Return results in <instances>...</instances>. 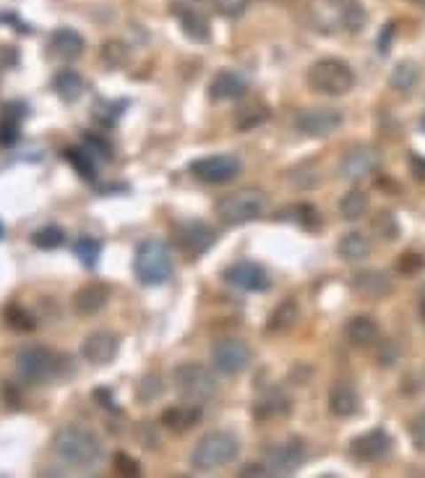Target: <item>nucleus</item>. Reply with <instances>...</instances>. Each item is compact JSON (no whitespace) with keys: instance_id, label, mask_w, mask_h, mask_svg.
<instances>
[{"instance_id":"25","label":"nucleus","mask_w":425,"mask_h":478,"mask_svg":"<svg viewBox=\"0 0 425 478\" xmlns=\"http://www.w3.org/2000/svg\"><path fill=\"white\" fill-rule=\"evenodd\" d=\"M47 47H50V52L58 55V58H79V55L84 52V37H82L76 29L63 27V29H55V32H52Z\"/></svg>"},{"instance_id":"12","label":"nucleus","mask_w":425,"mask_h":478,"mask_svg":"<svg viewBox=\"0 0 425 478\" xmlns=\"http://www.w3.org/2000/svg\"><path fill=\"white\" fill-rule=\"evenodd\" d=\"M391 450H394V439L382 426H376V429H371L366 434L355 436L350 442V452L360 463H383V460H389Z\"/></svg>"},{"instance_id":"6","label":"nucleus","mask_w":425,"mask_h":478,"mask_svg":"<svg viewBox=\"0 0 425 478\" xmlns=\"http://www.w3.org/2000/svg\"><path fill=\"white\" fill-rule=\"evenodd\" d=\"M172 382H175V390L193 402H207L216 394V379L201 363H180L172 371Z\"/></svg>"},{"instance_id":"36","label":"nucleus","mask_w":425,"mask_h":478,"mask_svg":"<svg viewBox=\"0 0 425 478\" xmlns=\"http://www.w3.org/2000/svg\"><path fill=\"white\" fill-rule=\"evenodd\" d=\"M285 218H295L300 222V227H305V230H311V233H316V230L321 227V215H319L316 207H311V204H300L295 210H287V212H279V215H277V219Z\"/></svg>"},{"instance_id":"47","label":"nucleus","mask_w":425,"mask_h":478,"mask_svg":"<svg viewBox=\"0 0 425 478\" xmlns=\"http://www.w3.org/2000/svg\"><path fill=\"white\" fill-rule=\"evenodd\" d=\"M19 141V129L13 121H0V147H13Z\"/></svg>"},{"instance_id":"10","label":"nucleus","mask_w":425,"mask_h":478,"mask_svg":"<svg viewBox=\"0 0 425 478\" xmlns=\"http://www.w3.org/2000/svg\"><path fill=\"white\" fill-rule=\"evenodd\" d=\"M188 171L201 183H227V180L238 178L243 165L235 155H209V157L193 160L188 165Z\"/></svg>"},{"instance_id":"43","label":"nucleus","mask_w":425,"mask_h":478,"mask_svg":"<svg viewBox=\"0 0 425 478\" xmlns=\"http://www.w3.org/2000/svg\"><path fill=\"white\" fill-rule=\"evenodd\" d=\"M212 5L219 16H224V19H238V16L246 11L248 0H212Z\"/></svg>"},{"instance_id":"49","label":"nucleus","mask_w":425,"mask_h":478,"mask_svg":"<svg viewBox=\"0 0 425 478\" xmlns=\"http://www.w3.org/2000/svg\"><path fill=\"white\" fill-rule=\"evenodd\" d=\"M94 400H97V402H102V405H105L107 410H118V405H115L113 394H110V390H105V387L94 390Z\"/></svg>"},{"instance_id":"33","label":"nucleus","mask_w":425,"mask_h":478,"mask_svg":"<svg viewBox=\"0 0 425 478\" xmlns=\"http://www.w3.org/2000/svg\"><path fill=\"white\" fill-rule=\"evenodd\" d=\"M3 319L11 330L16 332H35L37 330V319L24 308L21 304H8L3 308Z\"/></svg>"},{"instance_id":"9","label":"nucleus","mask_w":425,"mask_h":478,"mask_svg":"<svg viewBox=\"0 0 425 478\" xmlns=\"http://www.w3.org/2000/svg\"><path fill=\"white\" fill-rule=\"evenodd\" d=\"M305 463V444L300 436H290L285 442H277L266 452V471L274 476H290Z\"/></svg>"},{"instance_id":"57","label":"nucleus","mask_w":425,"mask_h":478,"mask_svg":"<svg viewBox=\"0 0 425 478\" xmlns=\"http://www.w3.org/2000/svg\"><path fill=\"white\" fill-rule=\"evenodd\" d=\"M0 235H3V225H0Z\"/></svg>"},{"instance_id":"18","label":"nucleus","mask_w":425,"mask_h":478,"mask_svg":"<svg viewBox=\"0 0 425 478\" xmlns=\"http://www.w3.org/2000/svg\"><path fill=\"white\" fill-rule=\"evenodd\" d=\"M175 16H177L180 29L185 32L188 40H193V43H209V40H212V24H209V19L201 13V8H196V5H180V8L175 11Z\"/></svg>"},{"instance_id":"32","label":"nucleus","mask_w":425,"mask_h":478,"mask_svg":"<svg viewBox=\"0 0 425 478\" xmlns=\"http://www.w3.org/2000/svg\"><path fill=\"white\" fill-rule=\"evenodd\" d=\"M366 212H368V194L366 191L352 188V191H347L340 199V215L344 219L355 222V219L363 218Z\"/></svg>"},{"instance_id":"8","label":"nucleus","mask_w":425,"mask_h":478,"mask_svg":"<svg viewBox=\"0 0 425 478\" xmlns=\"http://www.w3.org/2000/svg\"><path fill=\"white\" fill-rule=\"evenodd\" d=\"M379 165H382V152L371 144H358L342 155L337 175L344 180H363V178L376 173Z\"/></svg>"},{"instance_id":"40","label":"nucleus","mask_w":425,"mask_h":478,"mask_svg":"<svg viewBox=\"0 0 425 478\" xmlns=\"http://www.w3.org/2000/svg\"><path fill=\"white\" fill-rule=\"evenodd\" d=\"M63 155H66V160H68V163H71L79 173L84 175L86 180H91V178L97 175L94 160H91L94 155H91V152H86V149H76V147H74V149H66Z\"/></svg>"},{"instance_id":"58","label":"nucleus","mask_w":425,"mask_h":478,"mask_svg":"<svg viewBox=\"0 0 425 478\" xmlns=\"http://www.w3.org/2000/svg\"><path fill=\"white\" fill-rule=\"evenodd\" d=\"M277 3H287V0H277Z\"/></svg>"},{"instance_id":"41","label":"nucleus","mask_w":425,"mask_h":478,"mask_svg":"<svg viewBox=\"0 0 425 478\" xmlns=\"http://www.w3.org/2000/svg\"><path fill=\"white\" fill-rule=\"evenodd\" d=\"M99 251H102L99 241H97V238H89V235L79 238V241L74 243V254L84 261V267H94L97 259H99Z\"/></svg>"},{"instance_id":"16","label":"nucleus","mask_w":425,"mask_h":478,"mask_svg":"<svg viewBox=\"0 0 425 478\" xmlns=\"http://www.w3.org/2000/svg\"><path fill=\"white\" fill-rule=\"evenodd\" d=\"M118 348H121V338L113 330H94L82 343V355L94 366H105L118 355Z\"/></svg>"},{"instance_id":"42","label":"nucleus","mask_w":425,"mask_h":478,"mask_svg":"<svg viewBox=\"0 0 425 478\" xmlns=\"http://www.w3.org/2000/svg\"><path fill=\"white\" fill-rule=\"evenodd\" d=\"M397 269H399L402 275L413 277V275H418V272H423L425 269V257L423 254H418V251H407V254H402V257L397 259Z\"/></svg>"},{"instance_id":"51","label":"nucleus","mask_w":425,"mask_h":478,"mask_svg":"<svg viewBox=\"0 0 425 478\" xmlns=\"http://www.w3.org/2000/svg\"><path fill=\"white\" fill-rule=\"evenodd\" d=\"M264 474H269V471H266V463H251V466H246V468L240 471V476H264Z\"/></svg>"},{"instance_id":"37","label":"nucleus","mask_w":425,"mask_h":478,"mask_svg":"<svg viewBox=\"0 0 425 478\" xmlns=\"http://www.w3.org/2000/svg\"><path fill=\"white\" fill-rule=\"evenodd\" d=\"M374 233H376L382 241H397V238H399V222H397V215L389 212V210L376 212V218H374Z\"/></svg>"},{"instance_id":"52","label":"nucleus","mask_w":425,"mask_h":478,"mask_svg":"<svg viewBox=\"0 0 425 478\" xmlns=\"http://www.w3.org/2000/svg\"><path fill=\"white\" fill-rule=\"evenodd\" d=\"M391 37H394V24H386V27L382 29V40H379V50H382V52H386V50H389Z\"/></svg>"},{"instance_id":"2","label":"nucleus","mask_w":425,"mask_h":478,"mask_svg":"<svg viewBox=\"0 0 425 478\" xmlns=\"http://www.w3.org/2000/svg\"><path fill=\"white\" fill-rule=\"evenodd\" d=\"M133 275L146 288L168 283L172 275L170 249L162 241H157V238L141 241L136 246V254H133Z\"/></svg>"},{"instance_id":"50","label":"nucleus","mask_w":425,"mask_h":478,"mask_svg":"<svg viewBox=\"0 0 425 478\" xmlns=\"http://www.w3.org/2000/svg\"><path fill=\"white\" fill-rule=\"evenodd\" d=\"M397 358H399V348H397L394 343H386V346H383V350H382V363H383V366H391V363H394Z\"/></svg>"},{"instance_id":"23","label":"nucleus","mask_w":425,"mask_h":478,"mask_svg":"<svg viewBox=\"0 0 425 478\" xmlns=\"http://www.w3.org/2000/svg\"><path fill=\"white\" fill-rule=\"evenodd\" d=\"M344 335L352 348H371L379 343V324L371 316H352L344 327Z\"/></svg>"},{"instance_id":"7","label":"nucleus","mask_w":425,"mask_h":478,"mask_svg":"<svg viewBox=\"0 0 425 478\" xmlns=\"http://www.w3.org/2000/svg\"><path fill=\"white\" fill-rule=\"evenodd\" d=\"M16 371L27 385H44L58 371V355L44 346H27L16 353Z\"/></svg>"},{"instance_id":"53","label":"nucleus","mask_w":425,"mask_h":478,"mask_svg":"<svg viewBox=\"0 0 425 478\" xmlns=\"http://www.w3.org/2000/svg\"><path fill=\"white\" fill-rule=\"evenodd\" d=\"M3 394H5V402H11V405H19V392L13 390L11 385H5V387H3Z\"/></svg>"},{"instance_id":"38","label":"nucleus","mask_w":425,"mask_h":478,"mask_svg":"<svg viewBox=\"0 0 425 478\" xmlns=\"http://www.w3.org/2000/svg\"><path fill=\"white\" fill-rule=\"evenodd\" d=\"M162 392H165L162 377L146 374V377L138 382V387H136V400H138V402H154L157 397H162Z\"/></svg>"},{"instance_id":"21","label":"nucleus","mask_w":425,"mask_h":478,"mask_svg":"<svg viewBox=\"0 0 425 478\" xmlns=\"http://www.w3.org/2000/svg\"><path fill=\"white\" fill-rule=\"evenodd\" d=\"M110 301V288L105 283H89L84 288L76 291L74 296V311L79 316H94L99 314Z\"/></svg>"},{"instance_id":"29","label":"nucleus","mask_w":425,"mask_h":478,"mask_svg":"<svg viewBox=\"0 0 425 478\" xmlns=\"http://www.w3.org/2000/svg\"><path fill=\"white\" fill-rule=\"evenodd\" d=\"M418 82H421V68L415 60H399L389 74V87L397 92H410L418 87Z\"/></svg>"},{"instance_id":"30","label":"nucleus","mask_w":425,"mask_h":478,"mask_svg":"<svg viewBox=\"0 0 425 478\" xmlns=\"http://www.w3.org/2000/svg\"><path fill=\"white\" fill-rule=\"evenodd\" d=\"M52 89L66 100V102H74V100H79L82 97V92H84V79L76 74V71H71V68H63V71H58L55 74V79H52Z\"/></svg>"},{"instance_id":"5","label":"nucleus","mask_w":425,"mask_h":478,"mask_svg":"<svg viewBox=\"0 0 425 478\" xmlns=\"http://www.w3.org/2000/svg\"><path fill=\"white\" fill-rule=\"evenodd\" d=\"M305 82L316 94L342 97V94H347L350 89L355 87V74L340 58H321V60L308 66Z\"/></svg>"},{"instance_id":"15","label":"nucleus","mask_w":425,"mask_h":478,"mask_svg":"<svg viewBox=\"0 0 425 478\" xmlns=\"http://www.w3.org/2000/svg\"><path fill=\"white\" fill-rule=\"evenodd\" d=\"M224 280L232 285V288H240L246 293H266L272 288L269 283V275L264 272L261 264L256 261H238L232 267L224 269Z\"/></svg>"},{"instance_id":"39","label":"nucleus","mask_w":425,"mask_h":478,"mask_svg":"<svg viewBox=\"0 0 425 478\" xmlns=\"http://www.w3.org/2000/svg\"><path fill=\"white\" fill-rule=\"evenodd\" d=\"M128 60V44L121 40H107L102 44V63L107 68H121Z\"/></svg>"},{"instance_id":"14","label":"nucleus","mask_w":425,"mask_h":478,"mask_svg":"<svg viewBox=\"0 0 425 478\" xmlns=\"http://www.w3.org/2000/svg\"><path fill=\"white\" fill-rule=\"evenodd\" d=\"M216 241V233H214L209 225L204 222H185L175 230V243L183 254L188 257H201L207 254Z\"/></svg>"},{"instance_id":"56","label":"nucleus","mask_w":425,"mask_h":478,"mask_svg":"<svg viewBox=\"0 0 425 478\" xmlns=\"http://www.w3.org/2000/svg\"><path fill=\"white\" fill-rule=\"evenodd\" d=\"M413 3H418V5H425V0H413Z\"/></svg>"},{"instance_id":"45","label":"nucleus","mask_w":425,"mask_h":478,"mask_svg":"<svg viewBox=\"0 0 425 478\" xmlns=\"http://www.w3.org/2000/svg\"><path fill=\"white\" fill-rule=\"evenodd\" d=\"M410 439H413V444H415V450H421L425 452V410H421L413 421H410Z\"/></svg>"},{"instance_id":"1","label":"nucleus","mask_w":425,"mask_h":478,"mask_svg":"<svg viewBox=\"0 0 425 478\" xmlns=\"http://www.w3.org/2000/svg\"><path fill=\"white\" fill-rule=\"evenodd\" d=\"M52 450L63 463H68L74 468H91L102 460V442L97 439L94 432L76 426V424L60 426L55 432Z\"/></svg>"},{"instance_id":"35","label":"nucleus","mask_w":425,"mask_h":478,"mask_svg":"<svg viewBox=\"0 0 425 478\" xmlns=\"http://www.w3.org/2000/svg\"><path fill=\"white\" fill-rule=\"evenodd\" d=\"M32 243L43 251H52L66 243V233L58 225H44L37 233H32Z\"/></svg>"},{"instance_id":"44","label":"nucleus","mask_w":425,"mask_h":478,"mask_svg":"<svg viewBox=\"0 0 425 478\" xmlns=\"http://www.w3.org/2000/svg\"><path fill=\"white\" fill-rule=\"evenodd\" d=\"M113 466H115V471L121 474V476L126 478H136L141 476V466L128 455V452H118L115 458H113Z\"/></svg>"},{"instance_id":"54","label":"nucleus","mask_w":425,"mask_h":478,"mask_svg":"<svg viewBox=\"0 0 425 478\" xmlns=\"http://www.w3.org/2000/svg\"><path fill=\"white\" fill-rule=\"evenodd\" d=\"M418 306H421V314L425 316V285L421 288V293H418Z\"/></svg>"},{"instance_id":"26","label":"nucleus","mask_w":425,"mask_h":478,"mask_svg":"<svg viewBox=\"0 0 425 478\" xmlns=\"http://www.w3.org/2000/svg\"><path fill=\"white\" fill-rule=\"evenodd\" d=\"M298 304H295L293 299H285L282 304H277V308L269 314V319H266V332H269V335H285V332H290V330L298 324Z\"/></svg>"},{"instance_id":"31","label":"nucleus","mask_w":425,"mask_h":478,"mask_svg":"<svg viewBox=\"0 0 425 478\" xmlns=\"http://www.w3.org/2000/svg\"><path fill=\"white\" fill-rule=\"evenodd\" d=\"M269 121V105H264L261 100H251L248 105H243L238 110V121H235V129L238 131H251L261 123Z\"/></svg>"},{"instance_id":"13","label":"nucleus","mask_w":425,"mask_h":478,"mask_svg":"<svg viewBox=\"0 0 425 478\" xmlns=\"http://www.w3.org/2000/svg\"><path fill=\"white\" fill-rule=\"evenodd\" d=\"M342 126V113L334 108H305L295 116V131L311 139H324Z\"/></svg>"},{"instance_id":"28","label":"nucleus","mask_w":425,"mask_h":478,"mask_svg":"<svg viewBox=\"0 0 425 478\" xmlns=\"http://www.w3.org/2000/svg\"><path fill=\"white\" fill-rule=\"evenodd\" d=\"M337 254H340L344 261H363L368 254H371V241L368 235L352 230V233H344L337 243Z\"/></svg>"},{"instance_id":"46","label":"nucleus","mask_w":425,"mask_h":478,"mask_svg":"<svg viewBox=\"0 0 425 478\" xmlns=\"http://www.w3.org/2000/svg\"><path fill=\"white\" fill-rule=\"evenodd\" d=\"M84 139H86V144L91 147V155H99V157H110V155H113L110 144H107V141H105L102 136H97V133L86 131Z\"/></svg>"},{"instance_id":"27","label":"nucleus","mask_w":425,"mask_h":478,"mask_svg":"<svg viewBox=\"0 0 425 478\" xmlns=\"http://www.w3.org/2000/svg\"><path fill=\"white\" fill-rule=\"evenodd\" d=\"M285 178L298 191H311V188H319L324 183V173L319 171L316 163H298L285 173Z\"/></svg>"},{"instance_id":"24","label":"nucleus","mask_w":425,"mask_h":478,"mask_svg":"<svg viewBox=\"0 0 425 478\" xmlns=\"http://www.w3.org/2000/svg\"><path fill=\"white\" fill-rule=\"evenodd\" d=\"M204 418V410L199 405H170L165 408L162 413V426L165 429H172V432H188L193 429L199 421Z\"/></svg>"},{"instance_id":"17","label":"nucleus","mask_w":425,"mask_h":478,"mask_svg":"<svg viewBox=\"0 0 425 478\" xmlns=\"http://www.w3.org/2000/svg\"><path fill=\"white\" fill-rule=\"evenodd\" d=\"M293 413V400L285 390H269L264 394H258V400L254 402V416L256 421H279L287 418Z\"/></svg>"},{"instance_id":"11","label":"nucleus","mask_w":425,"mask_h":478,"mask_svg":"<svg viewBox=\"0 0 425 478\" xmlns=\"http://www.w3.org/2000/svg\"><path fill=\"white\" fill-rule=\"evenodd\" d=\"M214 369L224 377H238L240 371H246L248 361H251V350L243 340L238 338H222L214 343L212 350Z\"/></svg>"},{"instance_id":"22","label":"nucleus","mask_w":425,"mask_h":478,"mask_svg":"<svg viewBox=\"0 0 425 478\" xmlns=\"http://www.w3.org/2000/svg\"><path fill=\"white\" fill-rule=\"evenodd\" d=\"M360 410V394L352 385L347 382H337L329 390V413L337 418H352Z\"/></svg>"},{"instance_id":"4","label":"nucleus","mask_w":425,"mask_h":478,"mask_svg":"<svg viewBox=\"0 0 425 478\" xmlns=\"http://www.w3.org/2000/svg\"><path fill=\"white\" fill-rule=\"evenodd\" d=\"M240 452V439L232 432H209L204 434L193 452H191V466L196 471H216L222 466H230Z\"/></svg>"},{"instance_id":"55","label":"nucleus","mask_w":425,"mask_h":478,"mask_svg":"<svg viewBox=\"0 0 425 478\" xmlns=\"http://www.w3.org/2000/svg\"><path fill=\"white\" fill-rule=\"evenodd\" d=\"M327 3H332V5H334V8H342V5H347V3H350V0H327Z\"/></svg>"},{"instance_id":"3","label":"nucleus","mask_w":425,"mask_h":478,"mask_svg":"<svg viewBox=\"0 0 425 478\" xmlns=\"http://www.w3.org/2000/svg\"><path fill=\"white\" fill-rule=\"evenodd\" d=\"M266 202H269V196L264 188L246 186V188H238V191L222 196L214 204V212L224 225H243V222L261 218L266 210Z\"/></svg>"},{"instance_id":"19","label":"nucleus","mask_w":425,"mask_h":478,"mask_svg":"<svg viewBox=\"0 0 425 478\" xmlns=\"http://www.w3.org/2000/svg\"><path fill=\"white\" fill-rule=\"evenodd\" d=\"M248 92L246 76H240L238 71H216V76L209 84V100L212 102H230V100H240Z\"/></svg>"},{"instance_id":"34","label":"nucleus","mask_w":425,"mask_h":478,"mask_svg":"<svg viewBox=\"0 0 425 478\" xmlns=\"http://www.w3.org/2000/svg\"><path fill=\"white\" fill-rule=\"evenodd\" d=\"M340 21L347 32H360V29L366 27V21H368L366 8H363L358 0H350L347 5H342L340 8Z\"/></svg>"},{"instance_id":"20","label":"nucleus","mask_w":425,"mask_h":478,"mask_svg":"<svg viewBox=\"0 0 425 478\" xmlns=\"http://www.w3.org/2000/svg\"><path fill=\"white\" fill-rule=\"evenodd\" d=\"M350 288L363 299H383L391 293V280L382 269H366L350 280Z\"/></svg>"},{"instance_id":"48","label":"nucleus","mask_w":425,"mask_h":478,"mask_svg":"<svg viewBox=\"0 0 425 478\" xmlns=\"http://www.w3.org/2000/svg\"><path fill=\"white\" fill-rule=\"evenodd\" d=\"M410 171L415 175V180L425 183V157H421V155H410Z\"/></svg>"}]
</instances>
